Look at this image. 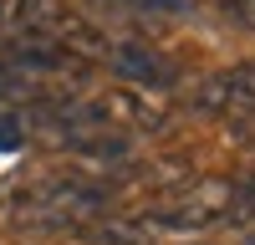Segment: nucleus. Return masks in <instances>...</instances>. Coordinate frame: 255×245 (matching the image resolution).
Returning a JSON list of instances; mask_svg holds the SVG:
<instances>
[{
  "label": "nucleus",
  "instance_id": "4",
  "mask_svg": "<svg viewBox=\"0 0 255 245\" xmlns=\"http://www.w3.org/2000/svg\"><path fill=\"white\" fill-rule=\"evenodd\" d=\"M15 61H26L36 72H72L77 67V56L61 41H46V36H20L15 41Z\"/></svg>",
  "mask_w": 255,
  "mask_h": 245
},
{
  "label": "nucleus",
  "instance_id": "8",
  "mask_svg": "<svg viewBox=\"0 0 255 245\" xmlns=\"http://www.w3.org/2000/svg\"><path fill=\"white\" fill-rule=\"evenodd\" d=\"M15 82H20L15 72H10V77H5V72H0V92H15Z\"/></svg>",
  "mask_w": 255,
  "mask_h": 245
},
{
  "label": "nucleus",
  "instance_id": "6",
  "mask_svg": "<svg viewBox=\"0 0 255 245\" xmlns=\"http://www.w3.org/2000/svg\"><path fill=\"white\" fill-rule=\"evenodd\" d=\"M215 5L235 20V26H250V31H255V0H215Z\"/></svg>",
  "mask_w": 255,
  "mask_h": 245
},
{
  "label": "nucleus",
  "instance_id": "1",
  "mask_svg": "<svg viewBox=\"0 0 255 245\" xmlns=\"http://www.w3.org/2000/svg\"><path fill=\"white\" fill-rule=\"evenodd\" d=\"M230 204H235V189H230L225 179H204L194 194H184L179 204H168V210L158 215H148L143 220V230L153 235V230H204V225H215L230 215Z\"/></svg>",
  "mask_w": 255,
  "mask_h": 245
},
{
  "label": "nucleus",
  "instance_id": "9",
  "mask_svg": "<svg viewBox=\"0 0 255 245\" xmlns=\"http://www.w3.org/2000/svg\"><path fill=\"white\" fill-rule=\"evenodd\" d=\"M250 240H255V225H250Z\"/></svg>",
  "mask_w": 255,
  "mask_h": 245
},
{
  "label": "nucleus",
  "instance_id": "2",
  "mask_svg": "<svg viewBox=\"0 0 255 245\" xmlns=\"http://www.w3.org/2000/svg\"><path fill=\"white\" fill-rule=\"evenodd\" d=\"M108 61H113V72L123 82H133V87H174V72H168V61L153 56L148 46H138V41H118V46H108Z\"/></svg>",
  "mask_w": 255,
  "mask_h": 245
},
{
  "label": "nucleus",
  "instance_id": "5",
  "mask_svg": "<svg viewBox=\"0 0 255 245\" xmlns=\"http://www.w3.org/2000/svg\"><path fill=\"white\" fill-rule=\"evenodd\" d=\"M20 143H26V128H20L15 113H0V153H15Z\"/></svg>",
  "mask_w": 255,
  "mask_h": 245
},
{
  "label": "nucleus",
  "instance_id": "7",
  "mask_svg": "<svg viewBox=\"0 0 255 245\" xmlns=\"http://www.w3.org/2000/svg\"><path fill=\"white\" fill-rule=\"evenodd\" d=\"M20 5H26V0H0V20H15Z\"/></svg>",
  "mask_w": 255,
  "mask_h": 245
},
{
  "label": "nucleus",
  "instance_id": "3",
  "mask_svg": "<svg viewBox=\"0 0 255 245\" xmlns=\"http://www.w3.org/2000/svg\"><path fill=\"white\" fill-rule=\"evenodd\" d=\"M194 102L204 113H250L255 108V67H235V72L209 77Z\"/></svg>",
  "mask_w": 255,
  "mask_h": 245
}]
</instances>
